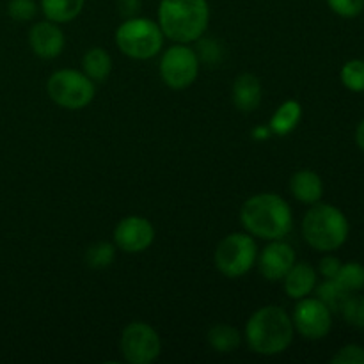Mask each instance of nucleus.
<instances>
[{"mask_svg":"<svg viewBox=\"0 0 364 364\" xmlns=\"http://www.w3.org/2000/svg\"><path fill=\"white\" fill-rule=\"evenodd\" d=\"M240 223L249 235L262 240H283L294 226L290 205L274 192L249 198L240 208Z\"/></svg>","mask_w":364,"mask_h":364,"instance_id":"1","label":"nucleus"},{"mask_svg":"<svg viewBox=\"0 0 364 364\" xmlns=\"http://www.w3.org/2000/svg\"><path fill=\"white\" fill-rule=\"evenodd\" d=\"M295 327L291 316L281 306L256 309L245 326L249 348L259 355L283 354L294 341Z\"/></svg>","mask_w":364,"mask_h":364,"instance_id":"2","label":"nucleus"},{"mask_svg":"<svg viewBox=\"0 0 364 364\" xmlns=\"http://www.w3.org/2000/svg\"><path fill=\"white\" fill-rule=\"evenodd\" d=\"M210 7L206 0H160L159 25L174 43L199 41L208 28Z\"/></svg>","mask_w":364,"mask_h":364,"instance_id":"3","label":"nucleus"},{"mask_svg":"<svg viewBox=\"0 0 364 364\" xmlns=\"http://www.w3.org/2000/svg\"><path fill=\"white\" fill-rule=\"evenodd\" d=\"M302 235L316 251H336L348 238V220L336 206L315 203L302 219Z\"/></svg>","mask_w":364,"mask_h":364,"instance_id":"4","label":"nucleus"},{"mask_svg":"<svg viewBox=\"0 0 364 364\" xmlns=\"http://www.w3.org/2000/svg\"><path fill=\"white\" fill-rule=\"evenodd\" d=\"M164 32L156 21L149 18H127L116 31V45L130 59L148 60L164 46Z\"/></svg>","mask_w":364,"mask_h":364,"instance_id":"5","label":"nucleus"},{"mask_svg":"<svg viewBox=\"0 0 364 364\" xmlns=\"http://www.w3.org/2000/svg\"><path fill=\"white\" fill-rule=\"evenodd\" d=\"M50 100L68 110H80L95 100V82L77 70H59L46 84Z\"/></svg>","mask_w":364,"mask_h":364,"instance_id":"6","label":"nucleus"},{"mask_svg":"<svg viewBox=\"0 0 364 364\" xmlns=\"http://www.w3.org/2000/svg\"><path fill=\"white\" fill-rule=\"evenodd\" d=\"M258 247L249 233H231L219 242L215 249V267L223 276L235 279L255 267Z\"/></svg>","mask_w":364,"mask_h":364,"instance_id":"7","label":"nucleus"},{"mask_svg":"<svg viewBox=\"0 0 364 364\" xmlns=\"http://www.w3.org/2000/svg\"><path fill=\"white\" fill-rule=\"evenodd\" d=\"M199 57L191 46L176 43L167 48L160 59V77L171 89H187L198 78Z\"/></svg>","mask_w":364,"mask_h":364,"instance_id":"8","label":"nucleus"},{"mask_svg":"<svg viewBox=\"0 0 364 364\" xmlns=\"http://www.w3.org/2000/svg\"><path fill=\"white\" fill-rule=\"evenodd\" d=\"M121 354L130 364H149L162 352L159 333L144 322H132L123 329L119 341Z\"/></svg>","mask_w":364,"mask_h":364,"instance_id":"9","label":"nucleus"},{"mask_svg":"<svg viewBox=\"0 0 364 364\" xmlns=\"http://www.w3.org/2000/svg\"><path fill=\"white\" fill-rule=\"evenodd\" d=\"M291 322L295 331L306 340H322L333 327V311L320 299L304 297L295 306Z\"/></svg>","mask_w":364,"mask_h":364,"instance_id":"10","label":"nucleus"},{"mask_svg":"<svg viewBox=\"0 0 364 364\" xmlns=\"http://www.w3.org/2000/svg\"><path fill=\"white\" fill-rule=\"evenodd\" d=\"M155 228L146 217L130 215L117 223L114 230V245L128 255H139L151 247Z\"/></svg>","mask_w":364,"mask_h":364,"instance_id":"11","label":"nucleus"},{"mask_svg":"<svg viewBox=\"0 0 364 364\" xmlns=\"http://www.w3.org/2000/svg\"><path fill=\"white\" fill-rule=\"evenodd\" d=\"M295 263V251L283 240H270L259 252L258 269L267 281H281Z\"/></svg>","mask_w":364,"mask_h":364,"instance_id":"12","label":"nucleus"},{"mask_svg":"<svg viewBox=\"0 0 364 364\" xmlns=\"http://www.w3.org/2000/svg\"><path fill=\"white\" fill-rule=\"evenodd\" d=\"M28 43H31L32 52L41 59H55L63 53L64 45H66L59 25L50 20L32 25L28 32Z\"/></svg>","mask_w":364,"mask_h":364,"instance_id":"13","label":"nucleus"},{"mask_svg":"<svg viewBox=\"0 0 364 364\" xmlns=\"http://www.w3.org/2000/svg\"><path fill=\"white\" fill-rule=\"evenodd\" d=\"M284 281V291L294 301L309 297L316 288V270L309 263H294Z\"/></svg>","mask_w":364,"mask_h":364,"instance_id":"14","label":"nucleus"},{"mask_svg":"<svg viewBox=\"0 0 364 364\" xmlns=\"http://www.w3.org/2000/svg\"><path fill=\"white\" fill-rule=\"evenodd\" d=\"M262 82L252 73H242L235 78L233 103L242 112H252L262 103Z\"/></svg>","mask_w":364,"mask_h":364,"instance_id":"15","label":"nucleus"},{"mask_svg":"<svg viewBox=\"0 0 364 364\" xmlns=\"http://www.w3.org/2000/svg\"><path fill=\"white\" fill-rule=\"evenodd\" d=\"M290 192L297 201L304 203V205H315L323 196L322 178L315 171H297L290 178Z\"/></svg>","mask_w":364,"mask_h":364,"instance_id":"16","label":"nucleus"},{"mask_svg":"<svg viewBox=\"0 0 364 364\" xmlns=\"http://www.w3.org/2000/svg\"><path fill=\"white\" fill-rule=\"evenodd\" d=\"M302 117V105L297 100H287V102L281 103L276 109V112L272 114L269 121V128L272 132V135L277 137H284V135L291 134V132L297 128V124L301 123Z\"/></svg>","mask_w":364,"mask_h":364,"instance_id":"17","label":"nucleus"},{"mask_svg":"<svg viewBox=\"0 0 364 364\" xmlns=\"http://www.w3.org/2000/svg\"><path fill=\"white\" fill-rule=\"evenodd\" d=\"M82 70L95 84L107 80L112 71V57L105 48H100V46L87 50L82 59Z\"/></svg>","mask_w":364,"mask_h":364,"instance_id":"18","label":"nucleus"},{"mask_svg":"<svg viewBox=\"0 0 364 364\" xmlns=\"http://www.w3.org/2000/svg\"><path fill=\"white\" fill-rule=\"evenodd\" d=\"M85 0H41V11L53 23L73 21L84 9Z\"/></svg>","mask_w":364,"mask_h":364,"instance_id":"19","label":"nucleus"},{"mask_svg":"<svg viewBox=\"0 0 364 364\" xmlns=\"http://www.w3.org/2000/svg\"><path fill=\"white\" fill-rule=\"evenodd\" d=\"M242 334L230 323H215L208 331V343L219 354H230L240 347Z\"/></svg>","mask_w":364,"mask_h":364,"instance_id":"20","label":"nucleus"},{"mask_svg":"<svg viewBox=\"0 0 364 364\" xmlns=\"http://www.w3.org/2000/svg\"><path fill=\"white\" fill-rule=\"evenodd\" d=\"M116 259V245L110 242H96L85 251V263L92 270H103Z\"/></svg>","mask_w":364,"mask_h":364,"instance_id":"21","label":"nucleus"},{"mask_svg":"<svg viewBox=\"0 0 364 364\" xmlns=\"http://www.w3.org/2000/svg\"><path fill=\"white\" fill-rule=\"evenodd\" d=\"M316 299L323 302L333 313H340L345 299L348 297V291L338 284L336 279H326L322 284L315 288Z\"/></svg>","mask_w":364,"mask_h":364,"instance_id":"22","label":"nucleus"},{"mask_svg":"<svg viewBox=\"0 0 364 364\" xmlns=\"http://www.w3.org/2000/svg\"><path fill=\"white\" fill-rule=\"evenodd\" d=\"M338 281L343 290H347L348 294H354V291H361L364 288V265L358 262H348L341 263V269L338 272V276L334 277Z\"/></svg>","mask_w":364,"mask_h":364,"instance_id":"23","label":"nucleus"},{"mask_svg":"<svg viewBox=\"0 0 364 364\" xmlns=\"http://www.w3.org/2000/svg\"><path fill=\"white\" fill-rule=\"evenodd\" d=\"M340 313L343 315L345 322L358 329H364V295L359 294H348L345 299L343 306H341Z\"/></svg>","mask_w":364,"mask_h":364,"instance_id":"24","label":"nucleus"},{"mask_svg":"<svg viewBox=\"0 0 364 364\" xmlns=\"http://www.w3.org/2000/svg\"><path fill=\"white\" fill-rule=\"evenodd\" d=\"M341 82L347 89L354 92H364V60L352 59L341 68Z\"/></svg>","mask_w":364,"mask_h":364,"instance_id":"25","label":"nucleus"},{"mask_svg":"<svg viewBox=\"0 0 364 364\" xmlns=\"http://www.w3.org/2000/svg\"><path fill=\"white\" fill-rule=\"evenodd\" d=\"M7 13L16 21H28L38 13V4L34 0H9Z\"/></svg>","mask_w":364,"mask_h":364,"instance_id":"26","label":"nucleus"},{"mask_svg":"<svg viewBox=\"0 0 364 364\" xmlns=\"http://www.w3.org/2000/svg\"><path fill=\"white\" fill-rule=\"evenodd\" d=\"M333 13L343 18H355L363 13L364 0H327Z\"/></svg>","mask_w":364,"mask_h":364,"instance_id":"27","label":"nucleus"},{"mask_svg":"<svg viewBox=\"0 0 364 364\" xmlns=\"http://www.w3.org/2000/svg\"><path fill=\"white\" fill-rule=\"evenodd\" d=\"M333 364H364V348L359 345H347L340 348L333 359Z\"/></svg>","mask_w":364,"mask_h":364,"instance_id":"28","label":"nucleus"},{"mask_svg":"<svg viewBox=\"0 0 364 364\" xmlns=\"http://www.w3.org/2000/svg\"><path fill=\"white\" fill-rule=\"evenodd\" d=\"M198 57H201L205 63H210V64H215L217 60L220 59V48L219 45H217V41H213V39H203V41H199V52Z\"/></svg>","mask_w":364,"mask_h":364,"instance_id":"29","label":"nucleus"},{"mask_svg":"<svg viewBox=\"0 0 364 364\" xmlns=\"http://www.w3.org/2000/svg\"><path fill=\"white\" fill-rule=\"evenodd\" d=\"M341 269V262L336 258V256H326V258L320 259L318 270L326 279H334L338 276Z\"/></svg>","mask_w":364,"mask_h":364,"instance_id":"30","label":"nucleus"},{"mask_svg":"<svg viewBox=\"0 0 364 364\" xmlns=\"http://www.w3.org/2000/svg\"><path fill=\"white\" fill-rule=\"evenodd\" d=\"M119 13L124 18H134L141 11V0H119Z\"/></svg>","mask_w":364,"mask_h":364,"instance_id":"31","label":"nucleus"},{"mask_svg":"<svg viewBox=\"0 0 364 364\" xmlns=\"http://www.w3.org/2000/svg\"><path fill=\"white\" fill-rule=\"evenodd\" d=\"M251 135L252 139H256V141H267V139L272 135V132H270V128L267 127V124H259V127L252 128Z\"/></svg>","mask_w":364,"mask_h":364,"instance_id":"32","label":"nucleus"},{"mask_svg":"<svg viewBox=\"0 0 364 364\" xmlns=\"http://www.w3.org/2000/svg\"><path fill=\"white\" fill-rule=\"evenodd\" d=\"M355 142H358L359 148L364 151V119L359 123L358 130H355Z\"/></svg>","mask_w":364,"mask_h":364,"instance_id":"33","label":"nucleus"}]
</instances>
